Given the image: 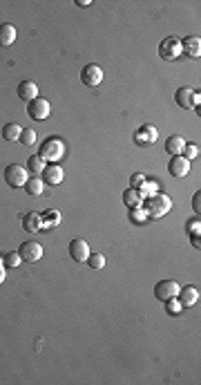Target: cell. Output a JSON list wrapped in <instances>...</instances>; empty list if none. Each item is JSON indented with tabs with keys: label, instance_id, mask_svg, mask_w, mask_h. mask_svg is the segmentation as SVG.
Returning <instances> with one entry per match:
<instances>
[{
	"label": "cell",
	"instance_id": "10",
	"mask_svg": "<svg viewBox=\"0 0 201 385\" xmlns=\"http://www.w3.org/2000/svg\"><path fill=\"white\" fill-rule=\"evenodd\" d=\"M70 255H72V260L78 262V265H83V262H87L90 258V244L81 240V237H76V240H72L70 242Z\"/></svg>",
	"mask_w": 201,
	"mask_h": 385
},
{
	"label": "cell",
	"instance_id": "8",
	"mask_svg": "<svg viewBox=\"0 0 201 385\" xmlns=\"http://www.w3.org/2000/svg\"><path fill=\"white\" fill-rule=\"evenodd\" d=\"M81 81H83V85H87V88H96V85H101V81H103V70L96 63L85 65L81 70Z\"/></svg>",
	"mask_w": 201,
	"mask_h": 385
},
{
	"label": "cell",
	"instance_id": "20",
	"mask_svg": "<svg viewBox=\"0 0 201 385\" xmlns=\"http://www.w3.org/2000/svg\"><path fill=\"white\" fill-rule=\"evenodd\" d=\"M42 188H45V181L40 179V177H29L27 184H25V191L27 195H32V197H38V195H42Z\"/></svg>",
	"mask_w": 201,
	"mask_h": 385
},
{
	"label": "cell",
	"instance_id": "1",
	"mask_svg": "<svg viewBox=\"0 0 201 385\" xmlns=\"http://www.w3.org/2000/svg\"><path fill=\"white\" fill-rule=\"evenodd\" d=\"M38 157H42V159H45V164H58V161L65 157V144L60 141L58 137L45 139V141L40 144Z\"/></svg>",
	"mask_w": 201,
	"mask_h": 385
},
{
	"label": "cell",
	"instance_id": "5",
	"mask_svg": "<svg viewBox=\"0 0 201 385\" xmlns=\"http://www.w3.org/2000/svg\"><path fill=\"white\" fill-rule=\"evenodd\" d=\"M199 90H194V88H179L174 92V101H176V106H181V108H186V110H194V108H199Z\"/></svg>",
	"mask_w": 201,
	"mask_h": 385
},
{
	"label": "cell",
	"instance_id": "26",
	"mask_svg": "<svg viewBox=\"0 0 201 385\" xmlns=\"http://www.w3.org/2000/svg\"><path fill=\"white\" fill-rule=\"evenodd\" d=\"M87 265H90V269H103L105 267V255L103 253H90V258H87Z\"/></svg>",
	"mask_w": 201,
	"mask_h": 385
},
{
	"label": "cell",
	"instance_id": "9",
	"mask_svg": "<svg viewBox=\"0 0 201 385\" xmlns=\"http://www.w3.org/2000/svg\"><path fill=\"white\" fill-rule=\"evenodd\" d=\"M18 253H20L23 262H38L42 258V247L36 240H29V242H23L20 244Z\"/></svg>",
	"mask_w": 201,
	"mask_h": 385
},
{
	"label": "cell",
	"instance_id": "2",
	"mask_svg": "<svg viewBox=\"0 0 201 385\" xmlns=\"http://www.w3.org/2000/svg\"><path fill=\"white\" fill-rule=\"evenodd\" d=\"M170 209H172V201H170V197L163 193L152 195V197L145 201V211H148L150 217H163Z\"/></svg>",
	"mask_w": 201,
	"mask_h": 385
},
{
	"label": "cell",
	"instance_id": "31",
	"mask_svg": "<svg viewBox=\"0 0 201 385\" xmlns=\"http://www.w3.org/2000/svg\"><path fill=\"white\" fill-rule=\"evenodd\" d=\"M181 309H184L181 305H174L172 300H168V311H170V314H176V311H181Z\"/></svg>",
	"mask_w": 201,
	"mask_h": 385
},
{
	"label": "cell",
	"instance_id": "17",
	"mask_svg": "<svg viewBox=\"0 0 201 385\" xmlns=\"http://www.w3.org/2000/svg\"><path fill=\"white\" fill-rule=\"evenodd\" d=\"M184 146H186V139L179 137V134H172V137L166 139V152L172 157L181 155V152H184Z\"/></svg>",
	"mask_w": 201,
	"mask_h": 385
},
{
	"label": "cell",
	"instance_id": "22",
	"mask_svg": "<svg viewBox=\"0 0 201 385\" xmlns=\"http://www.w3.org/2000/svg\"><path fill=\"white\" fill-rule=\"evenodd\" d=\"M38 226H40V217L36 215V213H25V215H23V229L25 231L36 233V231H40Z\"/></svg>",
	"mask_w": 201,
	"mask_h": 385
},
{
	"label": "cell",
	"instance_id": "28",
	"mask_svg": "<svg viewBox=\"0 0 201 385\" xmlns=\"http://www.w3.org/2000/svg\"><path fill=\"white\" fill-rule=\"evenodd\" d=\"M186 226H188V233H190V237H192V235H199V231H201V219H199V215L192 217Z\"/></svg>",
	"mask_w": 201,
	"mask_h": 385
},
{
	"label": "cell",
	"instance_id": "11",
	"mask_svg": "<svg viewBox=\"0 0 201 385\" xmlns=\"http://www.w3.org/2000/svg\"><path fill=\"white\" fill-rule=\"evenodd\" d=\"M157 139H159V132H157V128L150 126V124L141 126L137 132H134V141H137L139 146H150V144H154Z\"/></svg>",
	"mask_w": 201,
	"mask_h": 385
},
{
	"label": "cell",
	"instance_id": "3",
	"mask_svg": "<svg viewBox=\"0 0 201 385\" xmlns=\"http://www.w3.org/2000/svg\"><path fill=\"white\" fill-rule=\"evenodd\" d=\"M181 54H184V45H181V40L176 36H168V38L159 43V56L163 60H176Z\"/></svg>",
	"mask_w": 201,
	"mask_h": 385
},
{
	"label": "cell",
	"instance_id": "15",
	"mask_svg": "<svg viewBox=\"0 0 201 385\" xmlns=\"http://www.w3.org/2000/svg\"><path fill=\"white\" fill-rule=\"evenodd\" d=\"M36 96H38V85H36V81H23L18 85V99L29 103V101H34Z\"/></svg>",
	"mask_w": 201,
	"mask_h": 385
},
{
	"label": "cell",
	"instance_id": "4",
	"mask_svg": "<svg viewBox=\"0 0 201 385\" xmlns=\"http://www.w3.org/2000/svg\"><path fill=\"white\" fill-rule=\"evenodd\" d=\"M27 179H29V175H27V168L25 166H20V164H9L7 168H5V181L11 186V188H20V186H25L27 184Z\"/></svg>",
	"mask_w": 201,
	"mask_h": 385
},
{
	"label": "cell",
	"instance_id": "34",
	"mask_svg": "<svg viewBox=\"0 0 201 385\" xmlns=\"http://www.w3.org/2000/svg\"><path fill=\"white\" fill-rule=\"evenodd\" d=\"M78 5H81V7H87V5H92V0H76Z\"/></svg>",
	"mask_w": 201,
	"mask_h": 385
},
{
	"label": "cell",
	"instance_id": "30",
	"mask_svg": "<svg viewBox=\"0 0 201 385\" xmlns=\"http://www.w3.org/2000/svg\"><path fill=\"white\" fill-rule=\"evenodd\" d=\"M192 211H197V215H199V211H201V191H197L192 195Z\"/></svg>",
	"mask_w": 201,
	"mask_h": 385
},
{
	"label": "cell",
	"instance_id": "32",
	"mask_svg": "<svg viewBox=\"0 0 201 385\" xmlns=\"http://www.w3.org/2000/svg\"><path fill=\"white\" fill-rule=\"evenodd\" d=\"M5 282V262L0 260V285Z\"/></svg>",
	"mask_w": 201,
	"mask_h": 385
},
{
	"label": "cell",
	"instance_id": "16",
	"mask_svg": "<svg viewBox=\"0 0 201 385\" xmlns=\"http://www.w3.org/2000/svg\"><path fill=\"white\" fill-rule=\"evenodd\" d=\"M181 45H184V54H188L190 58L201 56V38L199 36H188L186 40H181Z\"/></svg>",
	"mask_w": 201,
	"mask_h": 385
},
{
	"label": "cell",
	"instance_id": "14",
	"mask_svg": "<svg viewBox=\"0 0 201 385\" xmlns=\"http://www.w3.org/2000/svg\"><path fill=\"white\" fill-rule=\"evenodd\" d=\"M168 173L172 177H186L188 173H190V161H188L186 157L176 155V157H172V159L168 161Z\"/></svg>",
	"mask_w": 201,
	"mask_h": 385
},
{
	"label": "cell",
	"instance_id": "24",
	"mask_svg": "<svg viewBox=\"0 0 201 385\" xmlns=\"http://www.w3.org/2000/svg\"><path fill=\"white\" fill-rule=\"evenodd\" d=\"M3 262H5V267H9V269H18L23 265V258H20V253H18V251H9L3 258Z\"/></svg>",
	"mask_w": 201,
	"mask_h": 385
},
{
	"label": "cell",
	"instance_id": "13",
	"mask_svg": "<svg viewBox=\"0 0 201 385\" xmlns=\"http://www.w3.org/2000/svg\"><path fill=\"white\" fill-rule=\"evenodd\" d=\"M176 298H179L181 307H192V305H197V300H199V289H197V287H192V285L179 287Z\"/></svg>",
	"mask_w": 201,
	"mask_h": 385
},
{
	"label": "cell",
	"instance_id": "19",
	"mask_svg": "<svg viewBox=\"0 0 201 385\" xmlns=\"http://www.w3.org/2000/svg\"><path fill=\"white\" fill-rule=\"evenodd\" d=\"M123 201L125 206H130V209H139V206L143 204V195L137 191V188H127L123 193Z\"/></svg>",
	"mask_w": 201,
	"mask_h": 385
},
{
	"label": "cell",
	"instance_id": "33",
	"mask_svg": "<svg viewBox=\"0 0 201 385\" xmlns=\"http://www.w3.org/2000/svg\"><path fill=\"white\" fill-rule=\"evenodd\" d=\"M190 242H192V247H194V249H199V244H201L199 235H192V237H190Z\"/></svg>",
	"mask_w": 201,
	"mask_h": 385
},
{
	"label": "cell",
	"instance_id": "6",
	"mask_svg": "<svg viewBox=\"0 0 201 385\" xmlns=\"http://www.w3.org/2000/svg\"><path fill=\"white\" fill-rule=\"evenodd\" d=\"M50 112H52V106L47 99L36 96L34 101L27 103V114H29V119H34V121H45L47 117H50Z\"/></svg>",
	"mask_w": 201,
	"mask_h": 385
},
{
	"label": "cell",
	"instance_id": "27",
	"mask_svg": "<svg viewBox=\"0 0 201 385\" xmlns=\"http://www.w3.org/2000/svg\"><path fill=\"white\" fill-rule=\"evenodd\" d=\"M197 155H199V146H197V144H186V146H184V152H181V157H186V159L190 161V159H194Z\"/></svg>",
	"mask_w": 201,
	"mask_h": 385
},
{
	"label": "cell",
	"instance_id": "21",
	"mask_svg": "<svg viewBox=\"0 0 201 385\" xmlns=\"http://www.w3.org/2000/svg\"><path fill=\"white\" fill-rule=\"evenodd\" d=\"M20 132H23V128L18 124H5L3 126V139L5 141H18V139H20Z\"/></svg>",
	"mask_w": 201,
	"mask_h": 385
},
{
	"label": "cell",
	"instance_id": "29",
	"mask_svg": "<svg viewBox=\"0 0 201 385\" xmlns=\"http://www.w3.org/2000/svg\"><path fill=\"white\" fill-rule=\"evenodd\" d=\"M141 184H145V177L141 173H134L132 175V181H130V188H137V186H141Z\"/></svg>",
	"mask_w": 201,
	"mask_h": 385
},
{
	"label": "cell",
	"instance_id": "18",
	"mask_svg": "<svg viewBox=\"0 0 201 385\" xmlns=\"http://www.w3.org/2000/svg\"><path fill=\"white\" fill-rule=\"evenodd\" d=\"M16 43V27L9 25V23H3L0 25V47H9Z\"/></svg>",
	"mask_w": 201,
	"mask_h": 385
},
{
	"label": "cell",
	"instance_id": "23",
	"mask_svg": "<svg viewBox=\"0 0 201 385\" xmlns=\"http://www.w3.org/2000/svg\"><path fill=\"white\" fill-rule=\"evenodd\" d=\"M45 159H42V157H38V155H32L29 157V161H27V170L32 175H42V170H45Z\"/></svg>",
	"mask_w": 201,
	"mask_h": 385
},
{
	"label": "cell",
	"instance_id": "25",
	"mask_svg": "<svg viewBox=\"0 0 201 385\" xmlns=\"http://www.w3.org/2000/svg\"><path fill=\"white\" fill-rule=\"evenodd\" d=\"M23 146H34L36 144V130L34 128H23L20 132V139H18Z\"/></svg>",
	"mask_w": 201,
	"mask_h": 385
},
{
	"label": "cell",
	"instance_id": "7",
	"mask_svg": "<svg viewBox=\"0 0 201 385\" xmlns=\"http://www.w3.org/2000/svg\"><path fill=\"white\" fill-rule=\"evenodd\" d=\"M176 293H179V282H174V280H161L154 285V298L161 302L174 300Z\"/></svg>",
	"mask_w": 201,
	"mask_h": 385
},
{
	"label": "cell",
	"instance_id": "12",
	"mask_svg": "<svg viewBox=\"0 0 201 385\" xmlns=\"http://www.w3.org/2000/svg\"><path fill=\"white\" fill-rule=\"evenodd\" d=\"M63 177H65V173H63V168H60L58 164H47L45 170H42L40 179L45 181V184H50V186H58L60 181H63Z\"/></svg>",
	"mask_w": 201,
	"mask_h": 385
}]
</instances>
